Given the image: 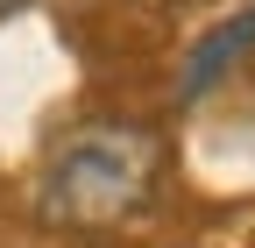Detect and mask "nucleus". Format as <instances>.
<instances>
[{"label":"nucleus","instance_id":"nucleus-1","mask_svg":"<svg viewBox=\"0 0 255 248\" xmlns=\"http://www.w3.org/2000/svg\"><path fill=\"white\" fill-rule=\"evenodd\" d=\"M163 170V135L142 121H78L28 184L36 220L50 227H121L135 220Z\"/></svg>","mask_w":255,"mask_h":248},{"label":"nucleus","instance_id":"nucleus-2","mask_svg":"<svg viewBox=\"0 0 255 248\" xmlns=\"http://www.w3.org/2000/svg\"><path fill=\"white\" fill-rule=\"evenodd\" d=\"M255 50V0L234 14V21H220L213 36H199L191 43V57H184V71H177V100H206V92L227 78L241 57Z\"/></svg>","mask_w":255,"mask_h":248},{"label":"nucleus","instance_id":"nucleus-3","mask_svg":"<svg viewBox=\"0 0 255 248\" xmlns=\"http://www.w3.org/2000/svg\"><path fill=\"white\" fill-rule=\"evenodd\" d=\"M135 7H149V14H184V7H199V0H135Z\"/></svg>","mask_w":255,"mask_h":248},{"label":"nucleus","instance_id":"nucleus-4","mask_svg":"<svg viewBox=\"0 0 255 248\" xmlns=\"http://www.w3.org/2000/svg\"><path fill=\"white\" fill-rule=\"evenodd\" d=\"M21 7H28V0H0V21H7V14H21Z\"/></svg>","mask_w":255,"mask_h":248}]
</instances>
